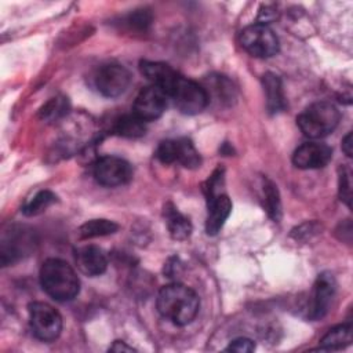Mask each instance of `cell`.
<instances>
[{
    "label": "cell",
    "instance_id": "6da1fadb",
    "mask_svg": "<svg viewBox=\"0 0 353 353\" xmlns=\"http://www.w3.org/2000/svg\"><path fill=\"white\" fill-rule=\"evenodd\" d=\"M156 306L164 319L176 325H186L196 317L200 301L197 294L188 285L171 283L159 291Z\"/></svg>",
    "mask_w": 353,
    "mask_h": 353
},
{
    "label": "cell",
    "instance_id": "7a4b0ae2",
    "mask_svg": "<svg viewBox=\"0 0 353 353\" xmlns=\"http://www.w3.org/2000/svg\"><path fill=\"white\" fill-rule=\"evenodd\" d=\"M40 284L46 294L58 302L72 301L80 291V280L74 269L58 258H50L41 265Z\"/></svg>",
    "mask_w": 353,
    "mask_h": 353
},
{
    "label": "cell",
    "instance_id": "3957f363",
    "mask_svg": "<svg viewBox=\"0 0 353 353\" xmlns=\"http://www.w3.org/2000/svg\"><path fill=\"white\" fill-rule=\"evenodd\" d=\"M341 119L338 108L327 101L309 105L298 117L296 124L305 137L317 139L331 134Z\"/></svg>",
    "mask_w": 353,
    "mask_h": 353
},
{
    "label": "cell",
    "instance_id": "277c9868",
    "mask_svg": "<svg viewBox=\"0 0 353 353\" xmlns=\"http://www.w3.org/2000/svg\"><path fill=\"white\" fill-rule=\"evenodd\" d=\"M167 97L171 98L176 109L185 114H197L210 102L205 88L182 74L176 76Z\"/></svg>",
    "mask_w": 353,
    "mask_h": 353
},
{
    "label": "cell",
    "instance_id": "5b68a950",
    "mask_svg": "<svg viewBox=\"0 0 353 353\" xmlns=\"http://www.w3.org/2000/svg\"><path fill=\"white\" fill-rule=\"evenodd\" d=\"M243 48L256 58H270L279 52L280 44L276 33L262 22L247 26L240 36Z\"/></svg>",
    "mask_w": 353,
    "mask_h": 353
},
{
    "label": "cell",
    "instance_id": "8992f818",
    "mask_svg": "<svg viewBox=\"0 0 353 353\" xmlns=\"http://www.w3.org/2000/svg\"><path fill=\"white\" fill-rule=\"evenodd\" d=\"M29 319L33 334L40 341H55L62 331L59 312L46 302H32L29 305Z\"/></svg>",
    "mask_w": 353,
    "mask_h": 353
},
{
    "label": "cell",
    "instance_id": "52a82bcc",
    "mask_svg": "<svg viewBox=\"0 0 353 353\" xmlns=\"http://www.w3.org/2000/svg\"><path fill=\"white\" fill-rule=\"evenodd\" d=\"M156 157L164 164L178 161L186 168H197L201 163L200 153L188 138L167 139L160 142L156 150Z\"/></svg>",
    "mask_w": 353,
    "mask_h": 353
},
{
    "label": "cell",
    "instance_id": "ba28073f",
    "mask_svg": "<svg viewBox=\"0 0 353 353\" xmlns=\"http://www.w3.org/2000/svg\"><path fill=\"white\" fill-rule=\"evenodd\" d=\"M132 176V168L130 163L117 156L99 157L94 164L95 181L108 188L121 186L127 183Z\"/></svg>",
    "mask_w": 353,
    "mask_h": 353
},
{
    "label": "cell",
    "instance_id": "9c48e42d",
    "mask_svg": "<svg viewBox=\"0 0 353 353\" xmlns=\"http://www.w3.org/2000/svg\"><path fill=\"white\" fill-rule=\"evenodd\" d=\"M131 83L130 72L116 63L103 65L95 74V85L98 91L108 98H116L124 94Z\"/></svg>",
    "mask_w": 353,
    "mask_h": 353
},
{
    "label": "cell",
    "instance_id": "30bf717a",
    "mask_svg": "<svg viewBox=\"0 0 353 353\" xmlns=\"http://www.w3.org/2000/svg\"><path fill=\"white\" fill-rule=\"evenodd\" d=\"M167 95L156 85L145 87L139 91L134 101V114L141 120L153 121L159 119L167 108Z\"/></svg>",
    "mask_w": 353,
    "mask_h": 353
},
{
    "label": "cell",
    "instance_id": "8fae6325",
    "mask_svg": "<svg viewBox=\"0 0 353 353\" xmlns=\"http://www.w3.org/2000/svg\"><path fill=\"white\" fill-rule=\"evenodd\" d=\"M336 291V283L334 276L330 272H323L317 276L313 285L310 306L307 309V316L312 320L323 319L332 302V298Z\"/></svg>",
    "mask_w": 353,
    "mask_h": 353
},
{
    "label": "cell",
    "instance_id": "7c38bea8",
    "mask_svg": "<svg viewBox=\"0 0 353 353\" xmlns=\"http://www.w3.org/2000/svg\"><path fill=\"white\" fill-rule=\"evenodd\" d=\"M332 159V149L325 143L307 142L301 145L292 154V163L302 170L321 168Z\"/></svg>",
    "mask_w": 353,
    "mask_h": 353
},
{
    "label": "cell",
    "instance_id": "4fadbf2b",
    "mask_svg": "<svg viewBox=\"0 0 353 353\" xmlns=\"http://www.w3.org/2000/svg\"><path fill=\"white\" fill-rule=\"evenodd\" d=\"M76 263L85 276H101L108 268V259L103 251L97 245H84L76 251Z\"/></svg>",
    "mask_w": 353,
    "mask_h": 353
},
{
    "label": "cell",
    "instance_id": "5bb4252c",
    "mask_svg": "<svg viewBox=\"0 0 353 353\" xmlns=\"http://www.w3.org/2000/svg\"><path fill=\"white\" fill-rule=\"evenodd\" d=\"M139 69L141 73L152 83V85H156L160 90H163L165 95L171 88L172 83L175 81L176 76L179 74L170 65L154 61H142L139 63Z\"/></svg>",
    "mask_w": 353,
    "mask_h": 353
},
{
    "label": "cell",
    "instance_id": "9a60e30c",
    "mask_svg": "<svg viewBox=\"0 0 353 353\" xmlns=\"http://www.w3.org/2000/svg\"><path fill=\"white\" fill-rule=\"evenodd\" d=\"M232 211V201L226 194H218L208 200V214L205 221V232L210 236L216 234Z\"/></svg>",
    "mask_w": 353,
    "mask_h": 353
},
{
    "label": "cell",
    "instance_id": "2e32d148",
    "mask_svg": "<svg viewBox=\"0 0 353 353\" xmlns=\"http://www.w3.org/2000/svg\"><path fill=\"white\" fill-rule=\"evenodd\" d=\"M263 91L266 95V106L270 113L281 112L285 108V97L283 84L279 76L274 73H265L262 79Z\"/></svg>",
    "mask_w": 353,
    "mask_h": 353
},
{
    "label": "cell",
    "instance_id": "e0dca14e",
    "mask_svg": "<svg viewBox=\"0 0 353 353\" xmlns=\"http://www.w3.org/2000/svg\"><path fill=\"white\" fill-rule=\"evenodd\" d=\"M164 218L168 228V232L175 240H185L192 233V223L189 218L181 214L172 204L164 207Z\"/></svg>",
    "mask_w": 353,
    "mask_h": 353
},
{
    "label": "cell",
    "instance_id": "ac0fdd59",
    "mask_svg": "<svg viewBox=\"0 0 353 353\" xmlns=\"http://www.w3.org/2000/svg\"><path fill=\"white\" fill-rule=\"evenodd\" d=\"M353 341L352 324H339L331 328L320 341L321 350H338L349 346Z\"/></svg>",
    "mask_w": 353,
    "mask_h": 353
},
{
    "label": "cell",
    "instance_id": "d6986e66",
    "mask_svg": "<svg viewBox=\"0 0 353 353\" xmlns=\"http://www.w3.org/2000/svg\"><path fill=\"white\" fill-rule=\"evenodd\" d=\"M204 88L207 91L208 101L211 95L219 103H232V99H234V88L230 80H228L225 76H210Z\"/></svg>",
    "mask_w": 353,
    "mask_h": 353
},
{
    "label": "cell",
    "instance_id": "ffe728a7",
    "mask_svg": "<svg viewBox=\"0 0 353 353\" xmlns=\"http://www.w3.org/2000/svg\"><path fill=\"white\" fill-rule=\"evenodd\" d=\"M114 134L124 137V138H139L145 135L146 125L145 121L132 114H124L116 120L113 127Z\"/></svg>",
    "mask_w": 353,
    "mask_h": 353
},
{
    "label": "cell",
    "instance_id": "44dd1931",
    "mask_svg": "<svg viewBox=\"0 0 353 353\" xmlns=\"http://www.w3.org/2000/svg\"><path fill=\"white\" fill-rule=\"evenodd\" d=\"M119 225L109 219H90L79 228V237L83 240L102 237L117 232Z\"/></svg>",
    "mask_w": 353,
    "mask_h": 353
},
{
    "label": "cell",
    "instance_id": "7402d4cb",
    "mask_svg": "<svg viewBox=\"0 0 353 353\" xmlns=\"http://www.w3.org/2000/svg\"><path fill=\"white\" fill-rule=\"evenodd\" d=\"M263 194H265V210L268 215L277 222L281 218V203H280V196L277 186L269 181H263Z\"/></svg>",
    "mask_w": 353,
    "mask_h": 353
},
{
    "label": "cell",
    "instance_id": "603a6c76",
    "mask_svg": "<svg viewBox=\"0 0 353 353\" xmlns=\"http://www.w3.org/2000/svg\"><path fill=\"white\" fill-rule=\"evenodd\" d=\"M55 201H57V196L52 192L41 190L29 203H26V205L22 208V212L26 216H34L46 211Z\"/></svg>",
    "mask_w": 353,
    "mask_h": 353
},
{
    "label": "cell",
    "instance_id": "cb8c5ba5",
    "mask_svg": "<svg viewBox=\"0 0 353 353\" xmlns=\"http://www.w3.org/2000/svg\"><path fill=\"white\" fill-rule=\"evenodd\" d=\"M68 112V99L61 98H52L41 110V117L46 120H54L61 116H63Z\"/></svg>",
    "mask_w": 353,
    "mask_h": 353
},
{
    "label": "cell",
    "instance_id": "d4e9b609",
    "mask_svg": "<svg viewBox=\"0 0 353 353\" xmlns=\"http://www.w3.org/2000/svg\"><path fill=\"white\" fill-rule=\"evenodd\" d=\"M352 183H350V174L346 170H342V174L339 175V197L346 203V205L350 207L352 200Z\"/></svg>",
    "mask_w": 353,
    "mask_h": 353
},
{
    "label": "cell",
    "instance_id": "484cf974",
    "mask_svg": "<svg viewBox=\"0 0 353 353\" xmlns=\"http://www.w3.org/2000/svg\"><path fill=\"white\" fill-rule=\"evenodd\" d=\"M255 349V343L248 339V338H237L233 339L229 346L226 347V350H232V352H243V353H248L252 352Z\"/></svg>",
    "mask_w": 353,
    "mask_h": 353
},
{
    "label": "cell",
    "instance_id": "4316f807",
    "mask_svg": "<svg viewBox=\"0 0 353 353\" xmlns=\"http://www.w3.org/2000/svg\"><path fill=\"white\" fill-rule=\"evenodd\" d=\"M342 150L347 157H352V132H347L342 141Z\"/></svg>",
    "mask_w": 353,
    "mask_h": 353
},
{
    "label": "cell",
    "instance_id": "83f0119b",
    "mask_svg": "<svg viewBox=\"0 0 353 353\" xmlns=\"http://www.w3.org/2000/svg\"><path fill=\"white\" fill-rule=\"evenodd\" d=\"M110 350H113V352H132L134 349L131 346L125 345V342H123V341H116L113 343V346H110Z\"/></svg>",
    "mask_w": 353,
    "mask_h": 353
}]
</instances>
